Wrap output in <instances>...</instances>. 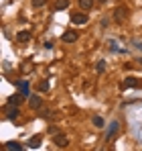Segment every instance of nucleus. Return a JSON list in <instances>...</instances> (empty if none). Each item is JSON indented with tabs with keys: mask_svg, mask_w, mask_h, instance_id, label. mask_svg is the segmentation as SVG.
<instances>
[{
	"mask_svg": "<svg viewBox=\"0 0 142 151\" xmlns=\"http://www.w3.org/2000/svg\"><path fill=\"white\" fill-rule=\"evenodd\" d=\"M53 141H55V145H57V147H67V145H69V139H67L65 135H55V139H53Z\"/></svg>",
	"mask_w": 142,
	"mask_h": 151,
	"instance_id": "1a4fd4ad",
	"label": "nucleus"
},
{
	"mask_svg": "<svg viewBox=\"0 0 142 151\" xmlns=\"http://www.w3.org/2000/svg\"><path fill=\"white\" fill-rule=\"evenodd\" d=\"M61 39H63V43H75L77 41V31H65L61 35Z\"/></svg>",
	"mask_w": 142,
	"mask_h": 151,
	"instance_id": "20e7f679",
	"label": "nucleus"
},
{
	"mask_svg": "<svg viewBox=\"0 0 142 151\" xmlns=\"http://www.w3.org/2000/svg\"><path fill=\"white\" fill-rule=\"evenodd\" d=\"M16 41H18V43L31 41V31H18V33H16Z\"/></svg>",
	"mask_w": 142,
	"mask_h": 151,
	"instance_id": "9d476101",
	"label": "nucleus"
},
{
	"mask_svg": "<svg viewBox=\"0 0 142 151\" xmlns=\"http://www.w3.org/2000/svg\"><path fill=\"white\" fill-rule=\"evenodd\" d=\"M136 47H138V49L142 51V43H140V41H136Z\"/></svg>",
	"mask_w": 142,
	"mask_h": 151,
	"instance_id": "4be33fe9",
	"label": "nucleus"
},
{
	"mask_svg": "<svg viewBox=\"0 0 142 151\" xmlns=\"http://www.w3.org/2000/svg\"><path fill=\"white\" fill-rule=\"evenodd\" d=\"M128 19V8L126 6H118L116 10H114V21L116 23H124Z\"/></svg>",
	"mask_w": 142,
	"mask_h": 151,
	"instance_id": "f257e3e1",
	"label": "nucleus"
},
{
	"mask_svg": "<svg viewBox=\"0 0 142 151\" xmlns=\"http://www.w3.org/2000/svg\"><path fill=\"white\" fill-rule=\"evenodd\" d=\"M28 104H31L33 110H41V108H43V100H41L39 96H33V94L28 96Z\"/></svg>",
	"mask_w": 142,
	"mask_h": 151,
	"instance_id": "39448f33",
	"label": "nucleus"
},
{
	"mask_svg": "<svg viewBox=\"0 0 142 151\" xmlns=\"http://www.w3.org/2000/svg\"><path fill=\"white\" fill-rule=\"evenodd\" d=\"M71 23H73V25H85V23H87V14H83V12H73V14H71Z\"/></svg>",
	"mask_w": 142,
	"mask_h": 151,
	"instance_id": "f03ea898",
	"label": "nucleus"
},
{
	"mask_svg": "<svg viewBox=\"0 0 142 151\" xmlns=\"http://www.w3.org/2000/svg\"><path fill=\"white\" fill-rule=\"evenodd\" d=\"M23 94H12V96H8V100H6V104L8 106H18L21 102H23Z\"/></svg>",
	"mask_w": 142,
	"mask_h": 151,
	"instance_id": "423d86ee",
	"label": "nucleus"
},
{
	"mask_svg": "<svg viewBox=\"0 0 142 151\" xmlns=\"http://www.w3.org/2000/svg\"><path fill=\"white\" fill-rule=\"evenodd\" d=\"M43 45H45V49H53V43H51V41H45Z\"/></svg>",
	"mask_w": 142,
	"mask_h": 151,
	"instance_id": "412c9836",
	"label": "nucleus"
},
{
	"mask_svg": "<svg viewBox=\"0 0 142 151\" xmlns=\"http://www.w3.org/2000/svg\"><path fill=\"white\" fill-rule=\"evenodd\" d=\"M16 86H18V90H21L23 98H28V96H31V88H28V82H26V80H21V82H16Z\"/></svg>",
	"mask_w": 142,
	"mask_h": 151,
	"instance_id": "7ed1b4c3",
	"label": "nucleus"
},
{
	"mask_svg": "<svg viewBox=\"0 0 142 151\" xmlns=\"http://www.w3.org/2000/svg\"><path fill=\"white\" fill-rule=\"evenodd\" d=\"M4 149H6V151H21V149H23V145L16 143V141H10V143L4 145Z\"/></svg>",
	"mask_w": 142,
	"mask_h": 151,
	"instance_id": "f8f14e48",
	"label": "nucleus"
},
{
	"mask_svg": "<svg viewBox=\"0 0 142 151\" xmlns=\"http://www.w3.org/2000/svg\"><path fill=\"white\" fill-rule=\"evenodd\" d=\"M102 72H106V61H104V59L97 63V74H102Z\"/></svg>",
	"mask_w": 142,
	"mask_h": 151,
	"instance_id": "a211bd4d",
	"label": "nucleus"
},
{
	"mask_svg": "<svg viewBox=\"0 0 142 151\" xmlns=\"http://www.w3.org/2000/svg\"><path fill=\"white\" fill-rule=\"evenodd\" d=\"M18 114H21L18 106H10V108H8V112H6V119H8V121H16V119H18Z\"/></svg>",
	"mask_w": 142,
	"mask_h": 151,
	"instance_id": "6e6552de",
	"label": "nucleus"
},
{
	"mask_svg": "<svg viewBox=\"0 0 142 151\" xmlns=\"http://www.w3.org/2000/svg\"><path fill=\"white\" fill-rule=\"evenodd\" d=\"M108 45H110V51H122V49L118 47V43H116V41H110Z\"/></svg>",
	"mask_w": 142,
	"mask_h": 151,
	"instance_id": "aec40b11",
	"label": "nucleus"
},
{
	"mask_svg": "<svg viewBox=\"0 0 142 151\" xmlns=\"http://www.w3.org/2000/svg\"><path fill=\"white\" fill-rule=\"evenodd\" d=\"M45 2H47V0H33V6H35V8H41V6H45Z\"/></svg>",
	"mask_w": 142,
	"mask_h": 151,
	"instance_id": "6ab92c4d",
	"label": "nucleus"
},
{
	"mask_svg": "<svg viewBox=\"0 0 142 151\" xmlns=\"http://www.w3.org/2000/svg\"><path fill=\"white\" fill-rule=\"evenodd\" d=\"M69 6V0H57L55 2V10L59 12V10H63V8H67Z\"/></svg>",
	"mask_w": 142,
	"mask_h": 151,
	"instance_id": "4468645a",
	"label": "nucleus"
},
{
	"mask_svg": "<svg viewBox=\"0 0 142 151\" xmlns=\"http://www.w3.org/2000/svg\"><path fill=\"white\" fill-rule=\"evenodd\" d=\"M97 2H106V0H97Z\"/></svg>",
	"mask_w": 142,
	"mask_h": 151,
	"instance_id": "5701e85b",
	"label": "nucleus"
},
{
	"mask_svg": "<svg viewBox=\"0 0 142 151\" xmlns=\"http://www.w3.org/2000/svg\"><path fill=\"white\" fill-rule=\"evenodd\" d=\"M77 4H79L83 10H89V8L94 6V0H77Z\"/></svg>",
	"mask_w": 142,
	"mask_h": 151,
	"instance_id": "2eb2a0df",
	"label": "nucleus"
},
{
	"mask_svg": "<svg viewBox=\"0 0 142 151\" xmlns=\"http://www.w3.org/2000/svg\"><path fill=\"white\" fill-rule=\"evenodd\" d=\"M47 90H49V82H47V80H43V82L39 84V92H47Z\"/></svg>",
	"mask_w": 142,
	"mask_h": 151,
	"instance_id": "f3484780",
	"label": "nucleus"
},
{
	"mask_svg": "<svg viewBox=\"0 0 142 151\" xmlns=\"http://www.w3.org/2000/svg\"><path fill=\"white\" fill-rule=\"evenodd\" d=\"M138 86H140V82L136 78H126L124 80V88H138Z\"/></svg>",
	"mask_w": 142,
	"mask_h": 151,
	"instance_id": "9b49d317",
	"label": "nucleus"
},
{
	"mask_svg": "<svg viewBox=\"0 0 142 151\" xmlns=\"http://www.w3.org/2000/svg\"><path fill=\"white\" fill-rule=\"evenodd\" d=\"M94 127L95 129H104V119L102 116H94Z\"/></svg>",
	"mask_w": 142,
	"mask_h": 151,
	"instance_id": "dca6fc26",
	"label": "nucleus"
},
{
	"mask_svg": "<svg viewBox=\"0 0 142 151\" xmlns=\"http://www.w3.org/2000/svg\"><path fill=\"white\" fill-rule=\"evenodd\" d=\"M118 121H112V125H110V129H108V133H106V141H110L116 133H118Z\"/></svg>",
	"mask_w": 142,
	"mask_h": 151,
	"instance_id": "0eeeda50",
	"label": "nucleus"
},
{
	"mask_svg": "<svg viewBox=\"0 0 142 151\" xmlns=\"http://www.w3.org/2000/svg\"><path fill=\"white\" fill-rule=\"evenodd\" d=\"M26 145H28L31 149H37V147L41 145V135H35V137H33V139H31V141H28Z\"/></svg>",
	"mask_w": 142,
	"mask_h": 151,
	"instance_id": "ddd939ff",
	"label": "nucleus"
}]
</instances>
